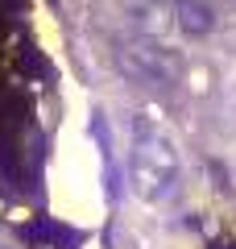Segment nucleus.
Returning a JSON list of instances; mask_svg holds the SVG:
<instances>
[{
    "mask_svg": "<svg viewBox=\"0 0 236 249\" xmlns=\"http://www.w3.org/2000/svg\"><path fill=\"white\" fill-rule=\"evenodd\" d=\"M178 183V145L170 129L157 116H133V142H129V191L141 204H162L174 196Z\"/></svg>",
    "mask_w": 236,
    "mask_h": 249,
    "instance_id": "obj_1",
    "label": "nucleus"
},
{
    "mask_svg": "<svg viewBox=\"0 0 236 249\" xmlns=\"http://www.w3.org/2000/svg\"><path fill=\"white\" fill-rule=\"evenodd\" d=\"M116 67H120L129 79L149 83V88H170V83L183 79V58H178L166 42L145 37V34L116 46Z\"/></svg>",
    "mask_w": 236,
    "mask_h": 249,
    "instance_id": "obj_2",
    "label": "nucleus"
},
{
    "mask_svg": "<svg viewBox=\"0 0 236 249\" xmlns=\"http://www.w3.org/2000/svg\"><path fill=\"white\" fill-rule=\"evenodd\" d=\"M174 21H178V29H183V34H191V37L211 34V25H216L207 0H174Z\"/></svg>",
    "mask_w": 236,
    "mask_h": 249,
    "instance_id": "obj_3",
    "label": "nucleus"
}]
</instances>
